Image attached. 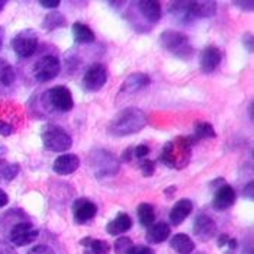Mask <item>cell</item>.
<instances>
[{
  "label": "cell",
  "mask_w": 254,
  "mask_h": 254,
  "mask_svg": "<svg viewBox=\"0 0 254 254\" xmlns=\"http://www.w3.org/2000/svg\"><path fill=\"white\" fill-rule=\"evenodd\" d=\"M195 144V139L192 137H176L164 145L160 161L169 169H185L190 161L192 147Z\"/></svg>",
  "instance_id": "cell-1"
},
{
  "label": "cell",
  "mask_w": 254,
  "mask_h": 254,
  "mask_svg": "<svg viewBox=\"0 0 254 254\" xmlns=\"http://www.w3.org/2000/svg\"><path fill=\"white\" fill-rule=\"evenodd\" d=\"M147 125V115L138 108H125L109 124V134L115 137H127L137 134Z\"/></svg>",
  "instance_id": "cell-2"
},
{
  "label": "cell",
  "mask_w": 254,
  "mask_h": 254,
  "mask_svg": "<svg viewBox=\"0 0 254 254\" xmlns=\"http://www.w3.org/2000/svg\"><path fill=\"white\" fill-rule=\"evenodd\" d=\"M41 139L47 150L53 153H64L71 148V135L56 124H47L41 129Z\"/></svg>",
  "instance_id": "cell-3"
},
{
  "label": "cell",
  "mask_w": 254,
  "mask_h": 254,
  "mask_svg": "<svg viewBox=\"0 0 254 254\" xmlns=\"http://www.w3.org/2000/svg\"><path fill=\"white\" fill-rule=\"evenodd\" d=\"M158 42L164 50H167L169 53H172L173 56H176L179 59H190L195 53L188 35L177 32V31L169 29V31L161 32Z\"/></svg>",
  "instance_id": "cell-4"
},
{
  "label": "cell",
  "mask_w": 254,
  "mask_h": 254,
  "mask_svg": "<svg viewBox=\"0 0 254 254\" xmlns=\"http://www.w3.org/2000/svg\"><path fill=\"white\" fill-rule=\"evenodd\" d=\"M38 48V35L34 29H23L12 39V50L20 59H29Z\"/></svg>",
  "instance_id": "cell-5"
},
{
  "label": "cell",
  "mask_w": 254,
  "mask_h": 254,
  "mask_svg": "<svg viewBox=\"0 0 254 254\" xmlns=\"http://www.w3.org/2000/svg\"><path fill=\"white\" fill-rule=\"evenodd\" d=\"M60 70H61V64L56 56H44L34 65V76L38 81L45 83L57 77Z\"/></svg>",
  "instance_id": "cell-6"
},
{
  "label": "cell",
  "mask_w": 254,
  "mask_h": 254,
  "mask_svg": "<svg viewBox=\"0 0 254 254\" xmlns=\"http://www.w3.org/2000/svg\"><path fill=\"white\" fill-rule=\"evenodd\" d=\"M45 98L48 99V102L53 108H56L57 111H61V112H70L74 106L71 92L65 86H56V87L50 89L47 92Z\"/></svg>",
  "instance_id": "cell-7"
},
{
  "label": "cell",
  "mask_w": 254,
  "mask_h": 254,
  "mask_svg": "<svg viewBox=\"0 0 254 254\" xmlns=\"http://www.w3.org/2000/svg\"><path fill=\"white\" fill-rule=\"evenodd\" d=\"M108 81V70L103 64H93L83 77V87L87 92H98Z\"/></svg>",
  "instance_id": "cell-8"
},
{
  "label": "cell",
  "mask_w": 254,
  "mask_h": 254,
  "mask_svg": "<svg viewBox=\"0 0 254 254\" xmlns=\"http://www.w3.org/2000/svg\"><path fill=\"white\" fill-rule=\"evenodd\" d=\"M39 231L29 222H19L10 230V243H13L18 247H25L31 243H34L38 238Z\"/></svg>",
  "instance_id": "cell-9"
},
{
  "label": "cell",
  "mask_w": 254,
  "mask_h": 254,
  "mask_svg": "<svg viewBox=\"0 0 254 254\" xmlns=\"http://www.w3.org/2000/svg\"><path fill=\"white\" fill-rule=\"evenodd\" d=\"M193 234H195L196 238H199V241L208 243L216 234L215 221L205 214L197 215L195 218V222H193Z\"/></svg>",
  "instance_id": "cell-10"
},
{
  "label": "cell",
  "mask_w": 254,
  "mask_h": 254,
  "mask_svg": "<svg viewBox=\"0 0 254 254\" xmlns=\"http://www.w3.org/2000/svg\"><path fill=\"white\" fill-rule=\"evenodd\" d=\"M73 216H74V221L77 224H86L89 222L90 219H93L96 214H98V206L86 199V197H80L77 199L74 203H73Z\"/></svg>",
  "instance_id": "cell-11"
},
{
  "label": "cell",
  "mask_w": 254,
  "mask_h": 254,
  "mask_svg": "<svg viewBox=\"0 0 254 254\" xmlns=\"http://www.w3.org/2000/svg\"><path fill=\"white\" fill-rule=\"evenodd\" d=\"M150 83H151V78H150V76L144 74V73H134V74H129L128 77L125 78L124 84L121 86L119 98L124 96V95L137 93L139 90H142L144 87H147Z\"/></svg>",
  "instance_id": "cell-12"
},
{
  "label": "cell",
  "mask_w": 254,
  "mask_h": 254,
  "mask_svg": "<svg viewBox=\"0 0 254 254\" xmlns=\"http://www.w3.org/2000/svg\"><path fill=\"white\" fill-rule=\"evenodd\" d=\"M237 200V193H235L234 188H231L230 185H222L219 189L215 190V196L212 200V206L216 211H225L230 209Z\"/></svg>",
  "instance_id": "cell-13"
},
{
  "label": "cell",
  "mask_w": 254,
  "mask_h": 254,
  "mask_svg": "<svg viewBox=\"0 0 254 254\" xmlns=\"http://www.w3.org/2000/svg\"><path fill=\"white\" fill-rule=\"evenodd\" d=\"M222 61V53L215 45H208L200 56V68L203 73H212Z\"/></svg>",
  "instance_id": "cell-14"
},
{
  "label": "cell",
  "mask_w": 254,
  "mask_h": 254,
  "mask_svg": "<svg viewBox=\"0 0 254 254\" xmlns=\"http://www.w3.org/2000/svg\"><path fill=\"white\" fill-rule=\"evenodd\" d=\"M80 166V158L76 154H61L56 158L53 170L60 176H68L74 173Z\"/></svg>",
  "instance_id": "cell-15"
},
{
  "label": "cell",
  "mask_w": 254,
  "mask_h": 254,
  "mask_svg": "<svg viewBox=\"0 0 254 254\" xmlns=\"http://www.w3.org/2000/svg\"><path fill=\"white\" fill-rule=\"evenodd\" d=\"M192 211H193V203H192L190 199L177 200L176 205L172 208V211L169 214V219H170L172 225L179 227L180 224H183L185 219L192 214Z\"/></svg>",
  "instance_id": "cell-16"
},
{
  "label": "cell",
  "mask_w": 254,
  "mask_h": 254,
  "mask_svg": "<svg viewBox=\"0 0 254 254\" xmlns=\"http://www.w3.org/2000/svg\"><path fill=\"white\" fill-rule=\"evenodd\" d=\"M80 246L84 247L83 254H108L111 252V246L105 240L84 237L80 240Z\"/></svg>",
  "instance_id": "cell-17"
},
{
  "label": "cell",
  "mask_w": 254,
  "mask_h": 254,
  "mask_svg": "<svg viewBox=\"0 0 254 254\" xmlns=\"http://www.w3.org/2000/svg\"><path fill=\"white\" fill-rule=\"evenodd\" d=\"M170 235V227L166 222H157L148 227V231L145 234V241L148 244H160L166 241Z\"/></svg>",
  "instance_id": "cell-18"
},
{
  "label": "cell",
  "mask_w": 254,
  "mask_h": 254,
  "mask_svg": "<svg viewBox=\"0 0 254 254\" xmlns=\"http://www.w3.org/2000/svg\"><path fill=\"white\" fill-rule=\"evenodd\" d=\"M132 227V219L131 216L125 212L118 214L115 219H112L108 225H106V231L111 235H119L129 231Z\"/></svg>",
  "instance_id": "cell-19"
},
{
  "label": "cell",
  "mask_w": 254,
  "mask_h": 254,
  "mask_svg": "<svg viewBox=\"0 0 254 254\" xmlns=\"http://www.w3.org/2000/svg\"><path fill=\"white\" fill-rule=\"evenodd\" d=\"M216 12L215 1H190V15L193 19H205L214 16Z\"/></svg>",
  "instance_id": "cell-20"
},
{
  "label": "cell",
  "mask_w": 254,
  "mask_h": 254,
  "mask_svg": "<svg viewBox=\"0 0 254 254\" xmlns=\"http://www.w3.org/2000/svg\"><path fill=\"white\" fill-rule=\"evenodd\" d=\"M138 7H139V12L141 15L151 23H156L161 18V4L158 1H148V0H144V1H138Z\"/></svg>",
  "instance_id": "cell-21"
},
{
  "label": "cell",
  "mask_w": 254,
  "mask_h": 254,
  "mask_svg": "<svg viewBox=\"0 0 254 254\" xmlns=\"http://www.w3.org/2000/svg\"><path fill=\"white\" fill-rule=\"evenodd\" d=\"M170 247L177 254H190L195 250V243L189 235L176 234L170 240Z\"/></svg>",
  "instance_id": "cell-22"
},
{
  "label": "cell",
  "mask_w": 254,
  "mask_h": 254,
  "mask_svg": "<svg viewBox=\"0 0 254 254\" xmlns=\"http://www.w3.org/2000/svg\"><path fill=\"white\" fill-rule=\"evenodd\" d=\"M71 31H73V38L78 44H92V42H95L93 31L87 25H84L81 22H74L73 26H71Z\"/></svg>",
  "instance_id": "cell-23"
},
{
  "label": "cell",
  "mask_w": 254,
  "mask_h": 254,
  "mask_svg": "<svg viewBox=\"0 0 254 254\" xmlns=\"http://www.w3.org/2000/svg\"><path fill=\"white\" fill-rule=\"evenodd\" d=\"M170 13L182 23L193 20L190 15V1H175L170 4Z\"/></svg>",
  "instance_id": "cell-24"
},
{
  "label": "cell",
  "mask_w": 254,
  "mask_h": 254,
  "mask_svg": "<svg viewBox=\"0 0 254 254\" xmlns=\"http://www.w3.org/2000/svg\"><path fill=\"white\" fill-rule=\"evenodd\" d=\"M137 216L139 224L145 228L151 227L156 221V212H154V206L150 203H139L137 208Z\"/></svg>",
  "instance_id": "cell-25"
},
{
  "label": "cell",
  "mask_w": 254,
  "mask_h": 254,
  "mask_svg": "<svg viewBox=\"0 0 254 254\" xmlns=\"http://www.w3.org/2000/svg\"><path fill=\"white\" fill-rule=\"evenodd\" d=\"M65 25H67V19L60 12H50L42 20V28L45 31H54L59 28H64Z\"/></svg>",
  "instance_id": "cell-26"
},
{
  "label": "cell",
  "mask_w": 254,
  "mask_h": 254,
  "mask_svg": "<svg viewBox=\"0 0 254 254\" xmlns=\"http://www.w3.org/2000/svg\"><path fill=\"white\" fill-rule=\"evenodd\" d=\"M192 138L197 142L199 139H209V138H216V132L214 127L208 122H196L195 124V132Z\"/></svg>",
  "instance_id": "cell-27"
},
{
  "label": "cell",
  "mask_w": 254,
  "mask_h": 254,
  "mask_svg": "<svg viewBox=\"0 0 254 254\" xmlns=\"http://www.w3.org/2000/svg\"><path fill=\"white\" fill-rule=\"evenodd\" d=\"M15 78H16V73H15L12 64H9L6 60L0 59V84L10 86V84H13Z\"/></svg>",
  "instance_id": "cell-28"
},
{
  "label": "cell",
  "mask_w": 254,
  "mask_h": 254,
  "mask_svg": "<svg viewBox=\"0 0 254 254\" xmlns=\"http://www.w3.org/2000/svg\"><path fill=\"white\" fill-rule=\"evenodd\" d=\"M134 243L129 237H119L115 244H114V250L115 254H131L134 250Z\"/></svg>",
  "instance_id": "cell-29"
},
{
  "label": "cell",
  "mask_w": 254,
  "mask_h": 254,
  "mask_svg": "<svg viewBox=\"0 0 254 254\" xmlns=\"http://www.w3.org/2000/svg\"><path fill=\"white\" fill-rule=\"evenodd\" d=\"M139 169H141V173L144 177H151L156 172V163L153 160H148V158H144L141 160V164H139Z\"/></svg>",
  "instance_id": "cell-30"
},
{
  "label": "cell",
  "mask_w": 254,
  "mask_h": 254,
  "mask_svg": "<svg viewBox=\"0 0 254 254\" xmlns=\"http://www.w3.org/2000/svg\"><path fill=\"white\" fill-rule=\"evenodd\" d=\"M19 173V166L18 164H7L3 170H1V176L4 180H13Z\"/></svg>",
  "instance_id": "cell-31"
},
{
  "label": "cell",
  "mask_w": 254,
  "mask_h": 254,
  "mask_svg": "<svg viewBox=\"0 0 254 254\" xmlns=\"http://www.w3.org/2000/svg\"><path fill=\"white\" fill-rule=\"evenodd\" d=\"M148 154H150V148L145 144H139L134 148V157L138 158V160H144Z\"/></svg>",
  "instance_id": "cell-32"
},
{
  "label": "cell",
  "mask_w": 254,
  "mask_h": 254,
  "mask_svg": "<svg viewBox=\"0 0 254 254\" xmlns=\"http://www.w3.org/2000/svg\"><path fill=\"white\" fill-rule=\"evenodd\" d=\"M28 254H56L54 253V250L51 249V247H48V246H45V244H39V246H35V247H32Z\"/></svg>",
  "instance_id": "cell-33"
},
{
  "label": "cell",
  "mask_w": 254,
  "mask_h": 254,
  "mask_svg": "<svg viewBox=\"0 0 254 254\" xmlns=\"http://www.w3.org/2000/svg\"><path fill=\"white\" fill-rule=\"evenodd\" d=\"M12 134H13V127H12L10 124L4 122V121H0V135L9 137V135H12Z\"/></svg>",
  "instance_id": "cell-34"
},
{
  "label": "cell",
  "mask_w": 254,
  "mask_h": 254,
  "mask_svg": "<svg viewBox=\"0 0 254 254\" xmlns=\"http://www.w3.org/2000/svg\"><path fill=\"white\" fill-rule=\"evenodd\" d=\"M60 3H61L60 0H42V1H39V4L45 9H57Z\"/></svg>",
  "instance_id": "cell-35"
},
{
  "label": "cell",
  "mask_w": 254,
  "mask_h": 254,
  "mask_svg": "<svg viewBox=\"0 0 254 254\" xmlns=\"http://www.w3.org/2000/svg\"><path fill=\"white\" fill-rule=\"evenodd\" d=\"M131 254H154V252L147 246H135Z\"/></svg>",
  "instance_id": "cell-36"
},
{
  "label": "cell",
  "mask_w": 254,
  "mask_h": 254,
  "mask_svg": "<svg viewBox=\"0 0 254 254\" xmlns=\"http://www.w3.org/2000/svg\"><path fill=\"white\" fill-rule=\"evenodd\" d=\"M234 4L238 6V7H241L243 10H247V12H252L254 7L253 1H235Z\"/></svg>",
  "instance_id": "cell-37"
},
{
  "label": "cell",
  "mask_w": 254,
  "mask_h": 254,
  "mask_svg": "<svg viewBox=\"0 0 254 254\" xmlns=\"http://www.w3.org/2000/svg\"><path fill=\"white\" fill-rule=\"evenodd\" d=\"M228 240H230L228 234H221V235H219V237H218V247H219V249L225 247V246H227V243H228Z\"/></svg>",
  "instance_id": "cell-38"
},
{
  "label": "cell",
  "mask_w": 254,
  "mask_h": 254,
  "mask_svg": "<svg viewBox=\"0 0 254 254\" xmlns=\"http://www.w3.org/2000/svg\"><path fill=\"white\" fill-rule=\"evenodd\" d=\"M134 157V148L132 147H129V148H127L125 151H124V154H122V160L124 161H131V158Z\"/></svg>",
  "instance_id": "cell-39"
},
{
  "label": "cell",
  "mask_w": 254,
  "mask_h": 254,
  "mask_svg": "<svg viewBox=\"0 0 254 254\" xmlns=\"http://www.w3.org/2000/svg\"><path fill=\"white\" fill-rule=\"evenodd\" d=\"M7 203H9V196L3 189H0V208L6 206Z\"/></svg>",
  "instance_id": "cell-40"
},
{
  "label": "cell",
  "mask_w": 254,
  "mask_h": 254,
  "mask_svg": "<svg viewBox=\"0 0 254 254\" xmlns=\"http://www.w3.org/2000/svg\"><path fill=\"white\" fill-rule=\"evenodd\" d=\"M253 188H254V185H253V182H250L247 186H246V189H244V197L247 196L249 199H253Z\"/></svg>",
  "instance_id": "cell-41"
},
{
  "label": "cell",
  "mask_w": 254,
  "mask_h": 254,
  "mask_svg": "<svg viewBox=\"0 0 254 254\" xmlns=\"http://www.w3.org/2000/svg\"><path fill=\"white\" fill-rule=\"evenodd\" d=\"M244 44H247V48H249V51L252 53V51H253V37H252V34H246V37H244Z\"/></svg>",
  "instance_id": "cell-42"
},
{
  "label": "cell",
  "mask_w": 254,
  "mask_h": 254,
  "mask_svg": "<svg viewBox=\"0 0 254 254\" xmlns=\"http://www.w3.org/2000/svg\"><path fill=\"white\" fill-rule=\"evenodd\" d=\"M222 185H225V180H224V179H216V180H214V182L211 183V188L216 190V189H219Z\"/></svg>",
  "instance_id": "cell-43"
},
{
  "label": "cell",
  "mask_w": 254,
  "mask_h": 254,
  "mask_svg": "<svg viewBox=\"0 0 254 254\" xmlns=\"http://www.w3.org/2000/svg\"><path fill=\"white\" fill-rule=\"evenodd\" d=\"M227 246H228L231 250H234V249H237V246H238V241H237L235 238H230L228 243H227Z\"/></svg>",
  "instance_id": "cell-44"
},
{
  "label": "cell",
  "mask_w": 254,
  "mask_h": 254,
  "mask_svg": "<svg viewBox=\"0 0 254 254\" xmlns=\"http://www.w3.org/2000/svg\"><path fill=\"white\" fill-rule=\"evenodd\" d=\"M173 192H176V186H172V188H169V189L164 190V193L167 195V197H172V193H173Z\"/></svg>",
  "instance_id": "cell-45"
},
{
  "label": "cell",
  "mask_w": 254,
  "mask_h": 254,
  "mask_svg": "<svg viewBox=\"0 0 254 254\" xmlns=\"http://www.w3.org/2000/svg\"><path fill=\"white\" fill-rule=\"evenodd\" d=\"M1 44H3V29L0 28V48H1Z\"/></svg>",
  "instance_id": "cell-46"
},
{
  "label": "cell",
  "mask_w": 254,
  "mask_h": 254,
  "mask_svg": "<svg viewBox=\"0 0 254 254\" xmlns=\"http://www.w3.org/2000/svg\"><path fill=\"white\" fill-rule=\"evenodd\" d=\"M4 6H6V1H1V0H0V12L3 10V7H4Z\"/></svg>",
  "instance_id": "cell-47"
},
{
  "label": "cell",
  "mask_w": 254,
  "mask_h": 254,
  "mask_svg": "<svg viewBox=\"0 0 254 254\" xmlns=\"http://www.w3.org/2000/svg\"><path fill=\"white\" fill-rule=\"evenodd\" d=\"M199 254H205V253H199Z\"/></svg>",
  "instance_id": "cell-48"
},
{
  "label": "cell",
  "mask_w": 254,
  "mask_h": 254,
  "mask_svg": "<svg viewBox=\"0 0 254 254\" xmlns=\"http://www.w3.org/2000/svg\"><path fill=\"white\" fill-rule=\"evenodd\" d=\"M227 254H231V253H227Z\"/></svg>",
  "instance_id": "cell-49"
}]
</instances>
